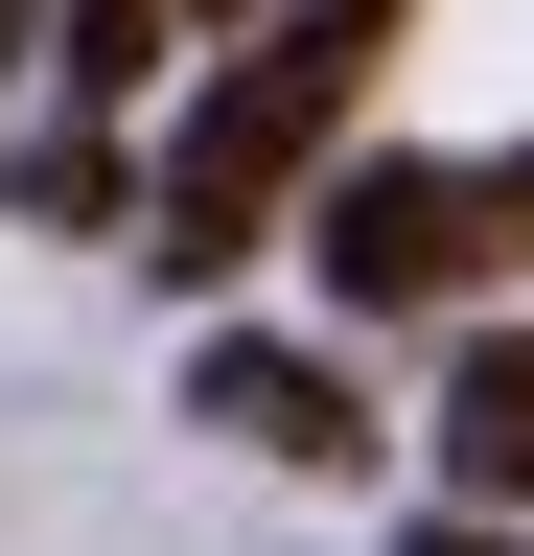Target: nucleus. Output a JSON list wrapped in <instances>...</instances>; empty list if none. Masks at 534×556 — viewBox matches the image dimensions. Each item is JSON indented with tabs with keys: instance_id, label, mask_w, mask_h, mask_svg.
Wrapping results in <instances>:
<instances>
[{
	"instance_id": "obj_1",
	"label": "nucleus",
	"mask_w": 534,
	"mask_h": 556,
	"mask_svg": "<svg viewBox=\"0 0 534 556\" xmlns=\"http://www.w3.org/2000/svg\"><path fill=\"white\" fill-rule=\"evenodd\" d=\"M349 116H372V24H325V0H302V24H256L210 93H186V139H163L140 255H163V278H233V255L302 208V163H325Z\"/></svg>"
},
{
	"instance_id": "obj_2",
	"label": "nucleus",
	"mask_w": 534,
	"mask_h": 556,
	"mask_svg": "<svg viewBox=\"0 0 534 556\" xmlns=\"http://www.w3.org/2000/svg\"><path fill=\"white\" fill-rule=\"evenodd\" d=\"M280 232L325 255V302H349V325H419V302H464V232H442V163H349V139H325Z\"/></svg>"
},
{
	"instance_id": "obj_3",
	"label": "nucleus",
	"mask_w": 534,
	"mask_h": 556,
	"mask_svg": "<svg viewBox=\"0 0 534 556\" xmlns=\"http://www.w3.org/2000/svg\"><path fill=\"white\" fill-rule=\"evenodd\" d=\"M186 417H233L256 464H325V486L372 464V394L325 371V348H186Z\"/></svg>"
},
{
	"instance_id": "obj_4",
	"label": "nucleus",
	"mask_w": 534,
	"mask_h": 556,
	"mask_svg": "<svg viewBox=\"0 0 534 556\" xmlns=\"http://www.w3.org/2000/svg\"><path fill=\"white\" fill-rule=\"evenodd\" d=\"M442 486H464V510H534V325H464V371H442Z\"/></svg>"
},
{
	"instance_id": "obj_5",
	"label": "nucleus",
	"mask_w": 534,
	"mask_h": 556,
	"mask_svg": "<svg viewBox=\"0 0 534 556\" xmlns=\"http://www.w3.org/2000/svg\"><path fill=\"white\" fill-rule=\"evenodd\" d=\"M0 208H24V232H116V139H94V116H47L24 163H0Z\"/></svg>"
},
{
	"instance_id": "obj_6",
	"label": "nucleus",
	"mask_w": 534,
	"mask_h": 556,
	"mask_svg": "<svg viewBox=\"0 0 534 556\" xmlns=\"http://www.w3.org/2000/svg\"><path fill=\"white\" fill-rule=\"evenodd\" d=\"M442 232H464V302L534 278V163H442Z\"/></svg>"
},
{
	"instance_id": "obj_7",
	"label": "nucleus",
	"mask_w": 534,
	"mask_h": 556,
	"mask_svg": "<svg viewBox=\"0 0 534 556\" xmlns=\"http://www.w3.org/2000/svg\"><path fill=\"white\" fill-rule=\"evenodd\" d=\"M0 70H47V0H0Z\"/></svg>"
},
{
	"instance_id": "obj_8",
	"label": "nucleus",
	"mask_w": 534,
	"mask_h": 556,
	"mask_svg": "<svg viewBox=\"0 0 534 556\" xmlns=\"http://www.w3.org/2000/svg\"><path fill=\"white\" fill-rule=\"evenodd\" d=\"M395 556H488V533H464V510H419V533H395Z\"/></svg>"
},
{
	"instance_id": "obj_9",
	"label": "nucleus",
	"mask_w": 534,
	"mask_h": 556,
	"mask_svg": "<svg viewBox=\"0 0 534 556\" xmlns=\"http://www.w3.org/2000/svg\"><path fill=\"white\" fill-rule=\"evenodd\" d=\"M325 24H372V47H395V24H419V0H325Z\"/></svg>"
},
{
	"instance_id": "obj_10",
	"label": "nucleus",
	"mask_w": 534,
	"mask_h": 556,
	"mask_svg": "<svg viewBox=\"0 0 534 556\" xmlns=\"http://www.w3.org/2000/svg\"><path fill=\"white\" fill-rule=\"evenodd\" d=\"M186 24H233V0H186Z\"/></svg>"
}]
</instances>
